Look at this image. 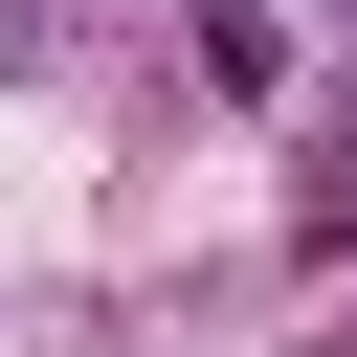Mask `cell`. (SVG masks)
<instances>
[{
	"mask_svg": "<svg viewBox=\"0 0 357 357\" xmlns=\"http://www.w3.org/2000/svg\"><path fill=\"white\" fill-rule=\"evenodd\" d=\"M0 67H67V0H0Z\"/></svg>",
	"mask_w": 357,
	"mask_h": 357,
	"instance_id": "1",
	"label": "cell"
}]
</instances>
